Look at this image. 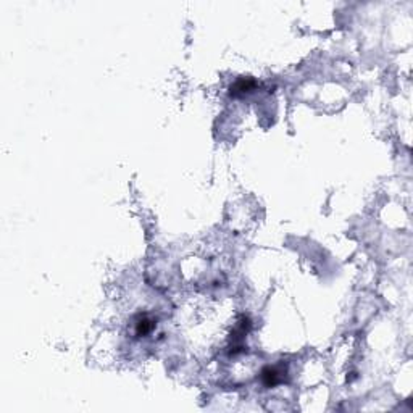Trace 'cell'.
Segmentation results:
<instances>
[{
    "instance_id": "6da1fadb",
    "label": "cell",
    "mask_w": 413,
    "mask_h": 413,
    "mask_svg": "<svg viewBox=\"0 0 413 413\" xmlns=\"http://www.w3.org/2000/svg\"><path fill=\"white\" fill-rule=\"evenodd\" d=\"M284 371L282 368L279 366H265L262 373H260V378H262V383L267 386V387H273L276 384H279L281 381L284 379Z\"/></svg>"
},
{
    "instance_id": "7a4b0ae2",
    "label": "cell",
    "mask_w": 413,
    "mask_h": 413,
    "mask_svg": "<svg viewBox=\"0 0 413 413\" xmlns=\"http://www.w3.org/2000/svg\"><path fill=\"white\" fill-rule=\"evenodd\" d=\"M155 323L152 318H148L147 315H140L138 320H136V334L138 336H145L153 329Z\"/></svg>"
},
{
    "instance_id": "3957f363",
    "label": "cell",
    "mask_w": 413,
    "mask_h": 413,
    "mask_svg": "<svg viewBox=\"0 0 413 413\" xmlns=\"http://www.w3.org/2000/svg\"><path fill=\"white\" fill-rule=\"evenodd\" d=\"M254 81L252 79H239L234 86L231 87V94L232 95H236V94H245V92H249V90L254 87Z\"/></svg>"
}]
</instances>
